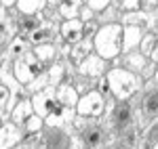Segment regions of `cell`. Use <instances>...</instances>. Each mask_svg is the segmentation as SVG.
<instances>
[{"label":"cell","instance_id":"52a82bcc","mask_svg":"<svg viewBox=\"0 0 158 149\" xmlns=\"http://www.w3.org/2000/svg\"><path fill=\"white\" fill-rule=\"evenodd\" d=\"M32 105H34V112H36L38 116L47 118V116L59 105L55 86H47V88H42V90H38V92H34V95H32Z\"/></svg>","mask_w":158,"mask_h":149},{"label":"cell","instance_id":"8992f818","mask_svg":"<svg viewBox=\"0 0 158 149\" xmlns=\"http://www.w3.org/2000/svg\"><path fill=\"white\" fill-rule=\"evenodd\" d=\"M156 82V80H152ZM139 124H146L148 120H156L158 118V82L154 86H148L143 97H141V103H139Z\"/></svg>","mask_w":158,"mask_h":149},{"label":"cell","instance_id":"7402d4cb","mask_svg":"<svg viewBox=\"0 0 158 149\" xmlns=\"http://www.w3.org/2000/svg\"><path fill=\"white\" fill-rule=\"evenodd\" d=\"M42 21H44V11L38 13V15H23V17L17 21V32L23 34V36H30L34 29L40 27Z\"/></svg>","mask_w":158,"mask_h":149},{"label":"cell","instance_id":"1f68e13d","mask_svg":"<svg viewBox=\"0 0 158 149\" xmlns=\"http://www.w3.org/2000/svg\"><path fill=\"white\" fill-rule=\"evenodd\" d=\"M86 6H91L95 13H103L108 6H112V0H86Z\"/></svg>","mask_w":158,"mask_h":149},{"label":"cell","instance_id":"3957f363","mask_svg":"<svg viewBox=\"0 0 158 149\" xmlns=\"http://www.w3.org/2000/svg\"><path fill=\"white\" fill-rule=\"evenodd\" d=\"M42 72H44V65L36 59V55L32 50H27V53H23V55H19V57L13 59V76L23 86H27Z\"/></svg>","mask_w":158,"mask_h":149},{"label":"cell","instance_id":"d6986e66","mask_svg":"<svg viewBox=\"0 0 158 149\" xmlns=\"http://www.w3.org/2000/svg\"><path fill=\"white\" fill-rule=\"evenodd\" d=\"M57 32H59V29L55 27V23H51V21H42L40 27L34 29L27 38H30L32 44H44V42H53L55 36H57Z\"/></svg>","mask_w":158,"mask_h":149},{"label":"cell","instance_id":"7bdbcfd3","mask_svg":"<svg viewBox=\"0 0 158 149\" xmlns=\"http://www.w3.org/2000/svg\"><path fill=\"white\" fill-rule=\"evenodd\" d=\"M0 126H2V118H0Z\"/></svg>","mask_w":158,"mask_h":149},{"label":"cell","instance_id":"9c48e42d","mask_svg":"<svg viewBox=\"0 0 158 149\" xmlns=\"http://www.w3.org/2000/svg\"><path fill=\"white\" fill-rule=\"evenodd\" d=\"M40 141L49 149H70L72 139L63 128H55V126H44V130L40 132Z\"/></svg>","mask_w":158,"mask_h":149},{"label":"cell","instance_id":"4fadbf2b","mask_svg":"<svg viewBox=\"0 0 158 149\" xmlns=\"http://www.w3.org/2000/svg\"><path fill=\"white\" fill-rule=\"evenodd\" d=\"M76 118V109L74 107H65V105H57L53 112L44 118V126H55V128H65L68 124H72Z\"/></svg>","mask_w":158,"mask_h":149},{"label":"cell","instance_id":"cb8c5ba5","mask_svg":"<svg viewBox=\"0 0 158 149\" xmlns=\"http://www.w3.org/2000/svg\"><path fill=\"white\" fill-rule=\"evenodd\" d=\"M47 0H17L15 9L21 13V15H38L47 9Z\"/></svg>","mask_w":158,"mask_h":149},{"label":"cell","instance_id":"8fae6325","mask_svg":"<svg viewBox=\"0 0 158 149\" xmlns=\"http://www.w3.org/2000/svg\"><path fill=\"white\" fill-rule=\"evenodd\" d=\"M59 38L68 44H76L85 38V21L80 17L76 19H63V23L59 25Z\"/></svg>","mask_w":158,"mask_h":149},{"label":"cell","instance_id":"ee69618b","mask_svg":"<svg viewBox=\"0 0 158 149\" xmlns=\"http://www.w3.org/2000/svg\"><path fill=\"white\" fill-rule=\"evenodd\" d=\"M0 50H2V49H0Z\"/></svg>","mask_w":158,"mask_h":149},{"label":"cell","instance_id":"83f0119b","mask_svg":"<svg viewBox=\"0 0 158 149\" xmlns=\"http://www.w3.org/2000/svg\"><path fill=\"white\" fill-rule=\"evenodd\" d=\"M23 130H25V135H38V132H42V130H44V118L34 112L27 120H25Z\"/></svg>","mask_w":158,"mask_h":149},{"label":"cell","instance_id":"4316f807","mask_svg":"<svg viewBox=\"0 0 158 149\" xmlns=\"http://www.w3.org/2000/svg\"><path fill=\"white\" fill-rule=\"evenodd\" d=\"M30 50V38L23 36V34H17L15 38H11V42H9V55H11L13 59L15 57H19V55H23Z\"/></svg>","mask_w":158,"mask_h":149},{"label":"cell","instance_id":"6da1fadb","mask_svg":"<svg viewBox=\"0 0 158 149\" xmlns=\"http://www.w3.org/2000/svg\"><path fill=\"white\" fill-rule=\"evenodd\" d=\"M106 78H108V84H110V95L116 101L133 99L146 84L141 74H135L127 67H110Z\"/></svg>","mask_w":158,"mask_h":149},{"label":"cell","instance_id":"f35d334b","mask_svg":"<svg viewBox=\"0 0 158 149\" xmlns=\"http://www.w3.org/2000/svg\"><path fill=\"white\" fill-rule=\"evenodd\" d=\"M0 4H2L4 9H13V6L17 4V0H0Z\"/></svg>","mask_w":158,"mask_h":149},{"label":"cell","instance_id":"8d00e7d4","mask_svg":"<svg viewBox=\"0 0 158 149\" xmlns=\"http://www.w3.org/2000/svg\"><path fill=\"white\" fill-rule=\"evenodd\" d=\"M148 59H150V61H154V63H158V36H156V40H154V44H152V49H150Z\"/></svg>","mask_w":158,"mask_h":149},{"label":"cell","instance_id":"603a6c76","mask_svg":"<svg viewBox=\"0 0 158 149\" xmlns=\"http://www.w3.org/2000/svg\"><path fill=\"white\" fill-rule=\"evenodd\" d=\"M82 4H85V0H63L57 6V13L61 19H76V17H80Z\"/></svg>","mask_w":158,"mask_h":149},{"label":"cell","instance_id":"ab89813d","mask_svg":"<svg viewBox=\"0 0 158 149\" xmlns=\"http://www.w3.org/2000/svg\"><path fill=\"white\" fill-rule=\"evenodd\" d=\"M61 2H63V0H47V4H49V6H55V9L59 6Z\"/></svg>","mask_w":158,"mask_h":149},{"label":"cell","instance_id":"44dd1931","mask_svg":"<svg viewBox=\"0 0 158 149\" xmlns=\"http://www.w3.org/2000/svg\"><path fill=\"white\" fill-rule=\"evenodd\" d=\"M120 23L122 25H139V27H152V15L143 9L139 11H129L120 15Z\"/></svg>","mask_w":158,"mask_h":149},{"label":"cell","instance_id":"7a4b0ae2","mask_svg":"<svg viewBox=\"0 0 158 149\" xmlns=\"http://www.w3.org/2000/svg\"><path fill=\"white\" fill-rule=\"evenodd\" d=\"M95 53L106 61H114L122 55V23H103L99 25L97 34L93 36Z\"/></svg>","mask_w":158,"mask_h":149},{"label":"cell","instance_id":"d590c367","mask_svg":"<svg viewBox=\"0 0 158 149\" xmlns=\"http://www.w3.org/2000/svg\"><path fill=\"white\" fill-rule=\"evenodd\" d=\"M141 9L148 11V13L156 11V9H158V0H141Z\"/></svg>","mask_w":158,"mask_h":149},{"label":"cell","instance_id":"7c38bea8","mask_svg":"<svg viewBox=\"0 0 158 149\" xmlns=\"http://www.w3.org/2000/svg\"><path fill=\"white\" fill-rule=\"evenodd\" d=\"M80 141L86 149H101L106 145V130L97 124H86L80 130Z\"/></svg>","mask_w":158,"mask_h":149},{"label":"cell","instance_id":"74e56055","mask_svg":"<svg viewBox=\"0 0 158 149\" xmlns=\"http://www.w3.org/2000/svg\"><path fill=\"white\" fill-rule=\"evenodd\" d=\"M152 29L158 32V9L154 11V15H152Z\"/></svg>","mask_w":158,"mask_h":149},{"label":"cell","instance_id":"2e32d148","mask_svg":"<svg viewBox=\"0 0 158 149\" xmlns=\"http://www.w3.org/2000/svg\"><path fill=\"white\" fill-rule=\"evenodd\" d=\"M91 53H95V44H93V38H82L80 42H76V44H72V49H70V61L78 67L80 63L85 61L86 57L91 55Z\"/></svg>","mask_w":158,"mask_h":149},{"label":"cell","instance_id":"d4e9b609","mask_svg":"<svg viewBox=\"0 0 158 149\" xmlns=\"http://www.w3.org/2000/svg\"><path fill=\"white\" fill-rule=\"evenodd\" d=\"M9 9H4L2 4H0V36L4 38H15L19 32H17V23L13 21L11 17H9Z\"/></svg>","mask_w":158,"mask_h":149},{"label":"cell","instance_id":"b9f144b4","mask_svg":"<svg viewBox=\"0 0 158 149\" xmlns=\"http://www.w3.org/2000/svg\"><path fill=\"white\" fill-rule=\"evenodd\" d=\"M114 149H129L127 145H120V147H114Z\"/></svg>","mask_w":158,"mask_h":149},{"label":"cell","instance_id":"5bb4252c","mask_svg":"<svg viewBox=\"0 0 158 149\" xmlns=\"http://www.w3.org/2000/svg\"><path fill=\"white\" fill-rule=\"evenodd\" d=\"M146 29L139 25H122V53H131L139 49Z\"/></svg>","mask_w":158,"mask_h":149},{"label":"cell","instance_id":"5b68a950","mask_svg":"<svg viewBox=\"0 0 158 149\" xmlns=\"http://www.w3.org/2000/svg\"><path fill=\"white\" fill-rule=\"evenodd\" d=\"M133 107L127 103V101H118L112 112H110V124L116 132H124V130H131L133 128Z\"/></svg>","mask_w":158,"mask_h":149},{"label":"cell","instance_id":"484cf974","mask_svg":"<svg viewBox=\"0 0 158 149\" xmlns=\"http://www.w3.org/2000/svg\"><path fill=\"white\" fill-rule=\"evenodd\" d=\"M47 76H49V86H59L63 80H68V72L63 63H53L47 67Z\"/></svg>","mask_w":158,"mask_h":149},{"label":"cell","instance_id":"f546056e","mask_svg":"<svg viewBox=\"0 0 158 149\" xmlns=\"http://www.w3.org/2000/svg\"><path fill=\"white\" fill-rule=\"evenodd\" d=\"M112 4H114L120 13L139 11V9H141V0H112Z\"/></svg>","mask_w":158,"mask_h":149},{"label":"cell","instance_id":"4dcf8cb0","mask_svg":"<svg viewBox=\"0 0 158 149\" xmlns=\"http://www.w3.org/2000/svg\"><path fill=\"white\" fill-rule=\"evenodd\" d=\"M118 13H120V11H118V9H116L114 4H112V6H108L106 11L101 13V17H99L101 25H103V23H114L116 19H120V15H118Z\"/></svg>","mask_w":158,"mask_h":149},{"label":"cell","instance_id":"f1b7e54d","mask_svg":"<svg viewBox=\"0 0 158 149\" xmlns=\"http://www.w3.org/2000/svg\"><path fill=\"white\" fill-rule=\"evenodd\" d=\"M47 86H49V76H47V67H44V72L38 76V78H34V80H32L27 86H23V88L27 90V92L34 95V92H38V90H42V88H47Z\"/></svg>","mask_w":158,"mask_h":149},{"label":"cell","instance_id":"e0dca14e","mask_svg":"<svg viewBox=\"0 0 158 149\" xmlns=\"http://www.w3.org/2000/svg\"><path fill=\"white\" fill-rule=\"evenodd\" d=\"M148 63H150L148 55H143L139 49L131 50V53H124V57H122V67L131 69V72H135V74H141V72L148 67Z\"/></svg>","mask_w":158,"mask_h":149},{"label":"cell","instance_id":"9a60e30c","mask_svg":"<svg viewBox=\"0 0 158 149\" xmlns=\"http://www.w3.org/2000/svg\"><path fill=\"white\" fill-rule=\"evenodd\" d=\"M55 92H57V101H59L61 105L76 109V103L80 99V92L76 90V86H74L70 80H63L59 86H55Z\"/></svg>","mask_w":158,"mask_h":149},{"label":"cell","instance_id":"ba28073f","mask_svg":"<svg viewBox=\"0 0 158 149\" xmlns=\"http://www.w3.org/2000/svg\"><path fill=\"white\" fill-rule=\"evenodd\" d=\"M110 63H112V61H106L103 57H99L97 53H91L85 61L78 65V74L85 76V78H93V80H97V78H101V76L108 74Z\"/></svg>","mask_w":158,"mask_h":149},{"label":"cell","instance_id":"30bf717a","mask_svg":"<svg viewBox=\"0 0 158 149\" xmlns=\"http://www.w3.org/2000/svg\"><path fill=\"white\" fill-rule=\"evenodd\" d=\"M23 141L21 126L15 124L13 120H4L0 126V149H15Z\"/></svg>","mask_w":158,"mask_h":149},{"label":"cell","instance_id":"e575fe53","mask_svg":"<svg viewBox=\"0 0 158 149\" xmlns=\"http://www.w3.org/2000/svg\"><path fill=\"white\" fill-rule=\"evenodd\" d=\"M95 86H97V90H99V92H103V95H108V92H110V84H108V78H106V76L97 78Z\"/></svg>","mask_w":158,"mask_h":149},{"label":"cell","instance_id":"277c9868","mask_svg":"<svg viewBox=\"0 0 158 149\" xmlns=\"http://www.w3.org/2000/svg\"><path fill=\"white\" fill-rule=\"evenodd\" d=\"M108 109V101L106 95L95 90H86L85 95H80V99L76 103V116H82V118H101Z\"/></svg>","mask_w":158,"mask_h":149},{"label":"cell","instance_id":"ac0fdd59","mask_svg":"<svg viewBox=\"0 0 158 149\" xmlns=\"http://www.w3.org/2000/svg\"><path fill=\"white\" fill-rule=\"evenodd\" d=\"M32 113H34L32 97H19V101L15 103V107H13V112H11V120L15 122V124L23 126L25 120H27Z\"/></svg>","mask_w":158,"mask_h":149},{"label":"cell","instance_id":"836d02e7","mask_svg":"<svg viewBox=\"0 0 158 149\" xmlns=\"http://www.w3.org/2000/svg\"><path fill=\"white\" fill-rule=\"evenodd\" d=\"M97 29H99V25L95 21H86L85 23V38H93L97 34Z\"/></svg>","mask_w":158,"mask_h":149},{"label":"cell","instance_id":"ffe728a7","mask_svg":"<svg viewBox=\"0 0 158 149\" xmlns=\"http://www.w3.org/2000/svg\"><path fill=\"white\" fill-rule=\"evenodd\" d=\"M32 53L36 55V59L42 63L44 67L53 65V63L57 61V55H59V50H57V46H55L53 42H44V44H34Z\"/></svg>","mask_w":158,"mask_h":149},{"label":"cell","instance_id":"60d3db41","mask_svg":"<svg viewBox=\"0 0 158 149\" xmlns=\"http://www.w3.org/2000/svg\"><path fill=\"white\" fill-rule=\"evenodd\" d=\"M152 80H156V82H158V69H156V74H154V78H152Z\"/></svg>","mask_w":158,"mask_h":149},{"label":"cell","instance_id":"d6a6232c","mask_svg":"<svg viewBox=\"0 0 158 149\" xmlns=\"http://www.w3.org/2000/svg\"><path fill=\"white\" fill-rule=\"evenodd\" d=\"M95 15H97V13L93 11V9H91V6H86V4H82V9H80V19H82V21H95Z\"/></svg>","mask_w":158,"mask_h":149}]
</instances>
